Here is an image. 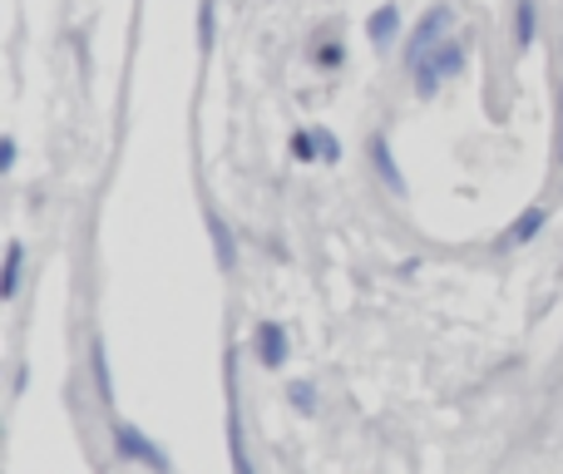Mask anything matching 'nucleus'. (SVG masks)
<instances>
[{
  "mask_svg": "<svg viewBox=\"0 0 563 474\" xmlns=\"http://www.w3.org/2000/svg\"><path fill=\"white\" fill-rule=\"evenodd\" d=\"M114 440H119V450H124V455L144 460V465H154V470H164V465H168V460H164V450H158V445H148V440L139 436L134 426H119V430H114Z\"/></svg>",
  "mask_w": 563,
  "mask_h": 474,
  "instance_id": "nucleus-3",
  "label": "nucleus"
},
{
  "mask_svg": "<svg viewBox=\"0 0 563 474\" xmlns=\"http://www.w3.org/2000/svg\"><path fill=\"white\" fill-rule=\"evenodd\" d=\"M208 233H213V247H218V267L223 272H233V262H238V252H233V233H228V223L208 208Z\"/></svg>",
  "mask_w": 563,
  "mask_h": 474,
  "instance_id": "nucleus-6",
  "label": "nucleus"
},
{
  "mask_svg": "<svg viewBox=\"0 0 563 474\" xmlns=\"http://www.w3.org/2000/svg\"><path fill=\"white\" fill-rule=\"evenodd\" d=\"M257 356H263V366H282V361H287V331H282L277 321L257 327Z\"/></svg>",
  "mask_w": 563,
  "mask_h": 474,
  "instance_id": "nucleus-4",
  "label": "nucleus"
},
{
  "mask_svg": "<svg viewBox=\"0 0 563 474\" xmlns=\"http://www.w3.org/2000/svg\"><path fill=\"white\" fill-rule=\"evenodd\" d=\"M287 396H291V406H297V410H301V416H311V410H317V390H311V386H307V381H297V386H291V390H287Z\"/></svg>",
  "mask_w": 563,
  "mask_h": 474,
  "instance_id": "nucleus-12",
  "label": "nucleus"
},
{
  "mask_svg": "<svg viewBox=\"0 0 563 474\" xmlns=\"http://www.w3.org/2000/svg\"><path fill=\"white\" fill-rule=\"evenodd\" d=\"M15 164V139H5V144H0V168H10Z\"/></svg>",
  "mask_w": 563,
  "mask_h": 474,
  "instance_id": "nucleus-16",
  "label": "nucleus"
},
{
  "mask_svg": "<svg viewBox=\"0 0 563 474\" xmlns=\"http://www.w3.org/2000/svg\"><path fill=\"white\" fill-rule=\"evenodd\" d=\"M460 65H465V49H460V45H440V55H426V59L416 65V89L430 99L440 79H450Z\"/></svg>",
  "mask_w": 563,
  "mask_h": 474,
  "instance_id": "nucleus-1",
  "label": "nucleus"
},
{
  "mask_svg": "<svg viewBox=\"0 0 563 474\" xmlns=\"http://www.w3.org/2000/svg\"><path fill=\"white\" fill-rule=\"evenodd\" d=\"M20 262H25V247H20V242H10L5 272H0V297H15V287H20Z\"/></svg>",
  "mask_w": 563,
  "mask_h": 474,
  "instance_id": "nucleus-9",
  "label": "nucleus"
},
{
  "mask_svg": "<svg viewBox=\"0 0 563 474\" xmlns=\"http://www.w3.org/2000/svg\"><path fill=\"white\" fill-rule=\"evenodd\" d=\"M450 20H455V10H450V5H435L426 20H420L416 40H410V49H406V59H410V65H420V59H426L430 49H435V40L445 35V25H450Z\"/></svg>",
  "mask_w": 563,
  "mask_h": 474,
  "instance_id": "nucleus-2",
  "label": "nucleus"
},
{
  "mask_svg": "<svg viewBox=\"0 0 563 474\" xmlns=\"http://www.w3.org/2000/svg\"><path fill=\"white\" fill-rule=\"evenodd\" d=\"M291 154H297L301 164H311V158H317V134H297L291 139Z\"/></svg>",
  "mask_w": 563,
  "mask_h": 474,
  "instance_id": "nucleus-14",
  "label": "nucleus"
},
{
  "mask_svg": "<svg viewBox=\"0 0 563 474\" xmlns=\"http://www.w3.org/2000/svg\"><path fill=\"white\" fill-rule=\"evenodd\" d=\"M396 30H400V10H396V5H380L376 15L366 20V35L376 40V45H386V40L396 35Z\"/></svg>",
  "mask_w": 563,
  "mask_h": 474,
  "instance_id": "nucleus-8",
  "label": "nucleus"
},
{
  "mask_svg": "<svg viewBox=\"0 0 563 474\" xmlns=\"http://www.w3.org/2000/svg\"><path fill=\"white\" fill-rule=\"evenodd\" d=\"M321 65H341V45H327V49H321Z\"/></svg>",
  "mask_w": 563,
  "mask_h": 474,
  "instance_id": "nucleus-17",
  "label": "nucleus"
},
{
  "mask_svg": "<svg viewBox=\"0 0 563 474\" xmlns=\"http://www.w3.org/2000/svg\"><path fill=\"white\" fill-rule=\"evenodd\" d=\"M371 158H376V174L386 178L396 194H406V178H400V168H396V158H390V144H386V139H371Z\"/></svg>",
  "mask_w": 563,
  "mask_h": 474,
  "instance_id": "nucleus-7",
  "label": "nucleus"
},
{
  "mask_svg": "<svg viewBox=\"0 0 563 474\" xmlns=\"http://www.w3.org/2000/svg\"><path fill=\"white\" fill-rule=\"evenodd\" d=\"M213 5L218 0H203V5H198V49H213Z\"/></svg>",
  "mask_w": 563,
  "mask_h": 474,
  "instance_id": "nucleus-11",
  "label": "nucleus"
},
{
  "mask_svg": "<svg viewBox=\"0 0 563 474\" xmlns=\"http://www.w3.org/2000/svg\"><path fill=\"white\" fill-rule=\"evenodd\" d=\"M317 154L327 158V164H336V158H341V144L327 134V129H317Z\"/></svg>",
  "mask_w": 563,
  "mask_h": 474,
  "instance_id": "nucleus-15",
  "label": "nucleus"
},
{
  "mask_svg": "<svg viewBox=\"0 0 563 474\" xmlns=\"http://www.w3.org/2000/svg\"><path fill=\"white\" fill-rule=\"evenodd\" d=\"M539 228H544V208H529V213L525 218H519V223H509L505 228V233H499V247H519V242H529V238H534L539 233Z\"/></svg>",
  "mask_w": 563,
  "mask_h": 474,
  "instance_id": "nucleus-5",
  "label": "nucleus"
},
{
  "mask_svg": "<svg viewBox=\"0 0 563 474\" xmlns=\"http://www.w3.org/2000/svg\"><path fill=\"white\" fill-rule=\"evenodd\" d=\"M515 30H519V49H525L529 45V40H534V0H519V5H515Z\"/></svg>",
  "mask_w": 563,
  "mask_h": 474,
  "instance_id": "nucleus-10",
  "label": "nucleus"
},
{
  "mask_svg": "<svg viewBox=\"0 0 563 474\" xmlns=\"http://www.w3.org/2000/svg\"><path fill=\"white\" fill-rule=\"evenodd\" d=\"M95 381H99V396L109 400V361H104V341H95Z\"/></svg>",
  "mask_w": 563,
  "mask_h": 474,
  "instance_id": "nucleus-13",
  "label": "nucleus"
},
{
  "mask_svg": "<svg viewBox=\"0 0 563 474\" xmlns=\"http://www.w3.org/2000/svg\"><path fill=\"white\" fill-rule=\"evenodd\" d=\"M559 158H563V139H559Z\"/></svg>",
  "mask_w": 563,
  "mask_h": 474,
  "instance_id": "nucleus-18",
  "label": "nucleus"
}]
</instances>
